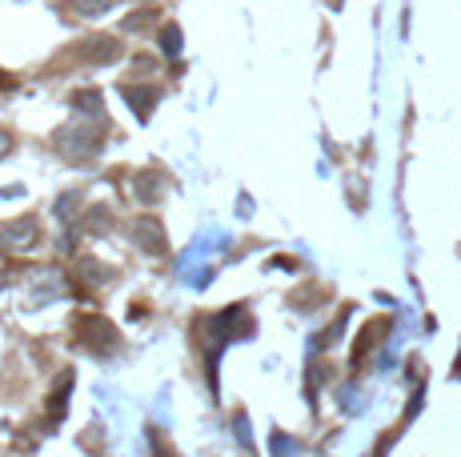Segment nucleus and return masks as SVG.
Instances as JSON below:
<instances>
[]
</instances>
